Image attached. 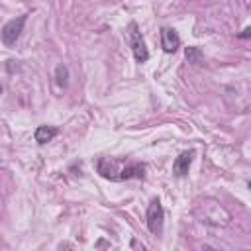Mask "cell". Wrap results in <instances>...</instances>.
I'll return each instance as SVG.
<instances>
[{"label":"cell","mask_w":251,"mask_h":251,"mask_svg":"<svg viewBox=\"0 0 251 251\" xmlns=\"http://www.w3.org/2000/svg\"><path fill=\"white\" fill-rule=\"evenodd\" d=\"M126 35H128V43L132 47V53H134L135 61L137 63H145L149 59V51H147L145 39H143V35H141V32H139V28H137L135 22H130Z\"/></svg>","instance_id":"cell-1"},{"label":"cell","mask_w":251,"mask_h":251,"mask_svg":"<svg viewBox=\"0 0 251 251\" xmlns=\"http://www.w3.org/2000/svg\"><path fill=\"white\" fill-rule=\"evenodd\" d=\"M145 222H147V230L153 235H159L163 232V222H165V212L163 206L159 202V198H153L147 206V214H145Z\"/></svg>","instance_id":"cell-2"},{"label":"cell","mask_w":251,"mask_h":251,"mask_svg":"<svg viewBox=\"0 0 251 251\" xmlns=\"http://www.w3.org/2000/svg\"><path fill=\"white\" fill-rule=\"evenodd\" d=\"M26 20H28V14L18 16V18H14V20H10V22L4 24V28H2V43H4L6 47L16 45V41L20 39V35H22V32H24Z\"/></svg>","instance_id":"cell-3"},{"label":"cell","mask_w":251,"mask_h":251,"mask_svg":"<svg viewBox=\"0 0 251 251\" xmlns=\"http://www.w3.org/2000/svg\"><path fill=\"white\" fill-rule=\"evenodd\" d=\"M161 47L165 53H175L181 47V37L173 28H161Z\"/></svg>","instance_id":"cell-4"},{"label":"cell","mask_w":251,"mask_h":251,"mask_svg":"<svg viewBox=\"0 0 251 251\" xmlns=\"http://www.w3.org/2000/svg\"><path fill=\"white\" fill-rule=\"evenodd\" d=\"M192 157H194V151L190 149V151H183V153L175 159V163H173V173H175V177H186V175H188Z\"/></svg>","instance_id":"cell-5"},{"label":"cell","mask_w":251,"mask_h":251,"mask_svg":"<svg viewBox=\"0 0 251 251\" xmlns=\"http://www.w3.org/2000/svg\"><path fill=\"white\" fill-rule=\"evenodd\" d=\"M145 177V165L143 163H130L118 173V181H130V179H143Z\"/></svg>","instance_id":"cell-6"},{"label":"cell","mask_w":251,"mask_h":251,"mask_svg":"<svg viewBox=\"0 0 251 251\" xmlns=\"http://www.w3.org/2000/svg\"><path fill=\"white\" fill-rule=\"evenodd\" d=\"M57 134H59V130H57V128H51V126H39V128L35 130L33 137H35V141H37L39 145H45L47 141H51Z\"/></svg>","instance_id":"cell-7"},{"label":"cell","mask_w":251,"mask_h":251,"mask_svg":"<svg viewBox=\"0 0 251 251\" xmlns=\"http://www.w3.org/2000/svg\"><path fill=\"white\" fill-rule=\"evenodd\" d=\"M184 57L188 59V63H192V65H200V63H204V55H202V51H200L198 47H194V45H190V47H186L184 49Z\"/></svg>","instance_id":"cell-8"},{"label":"cell","mask_w":251,"mask_h":251,"mask_svg":"<svg viewBox=\"0 0 251 251\" xmlns=\"http://www.w3.org/2000/svg\"><path fill=\"white\" fill-rule=\"evenodd\" d=\"M55 83L61 86V88H65L67 84H69V69L61 63V65H57V69H55Z\"/></svg>","instance_id":"cell-9"},{"label":"cell","mask_w":251,"mask_h":251,"mask_svg":"<svg viewBox=\"0 0 251 251\" xmlns=\"http://www.w3.org/2000/svg\"><path fill=\"white\" fill-rule=\"evenodd\" d=\"M237 37H239V39H249V37H251V26H249V28H245L243 32H239V33H237Z\"/></svg>","instance_id":"cell-10"},{"label":"cell","mask_w":251,"mask_h":251,"mask_svg":"<svg viewBox=\"0 0 251 251\" xmlns=\"http://www.w3.org/2000/svg\"><path fill=\"white\" fill-rule=\"evenodd\" d=\"M247 186H249V190H251V179H249V181H247Z\"/></svg>","instance_id":"cell-11"}]
</instances>
